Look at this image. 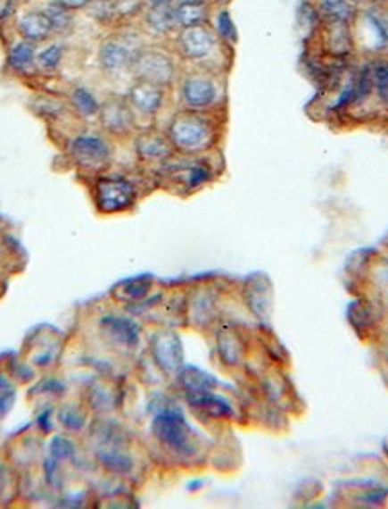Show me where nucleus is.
Listing matches in <instances>:
<instances>
[{
  "instance_id": "6",
  "label": "nucleus",
  "mask_w": 388,
  "mask_h": 509,
  "mask_svg": "<svg viewBox=\"0 0 388 509\" xmlns=\"http://www.w3.org/2000/svg\"><path fill=\"white\" fill-rule=\"evenodd\" d=\"M94 436V454L97 464L113 477H128L136 470V457L128 434L113 423H101Z\"/></svg>"
},
{
  "instance_id": "38",
  "label": "nucleus",
  "mask_w": 388,
  "mask_h": 509,
  "mask_svg": "<svg viewBox=\"0 0 388 509\" xmlns=\"http://www.w3.org/2000/svg\"><path fill=\"white\" fill-rule=\"evenodd\" d=\"M51 455L58 463L60 461H70L76 455V445L65 436H56L51 441Z\"/></svg>"
},
{
  "instance_id": "29",
  "label": "nucleus",
  "mask_w": 388,
  "mask_h": 509,
  "mask_svg": "<svg viewBox=\"0 0 388 509\" xmlns=\"http://www.w3.org/2000/svg\"><path fill=\"white\" fill-rule=\"evenodd\" d=\"M177 384L180 391L184 393V398H187V396H196V395L216 391L218 380L198 367L184 365L177 372Z\"/></svg>"
},
{
  "instance_id": "46",
  "label": "nucleus",
  "mask_w": 388,
  "mask_h": 509,
  "mask_svg": "<svg viewBox=\"0 0 388 509\" xmlns=\"http://www.w3.org/2000/svg\"><path fill=\"white\" fill-rule=\"evenodd\" d=\"M352 4H356L358 8H363V6H367V4H370V0H351Z\"/></svg>"
},
{
  "instance_id": "37",
  "label": "nucleus",
  "mask_w": 388,
  "mask_h": 509,
  "mask_svg": "<svg viewBox=\"0 0 388 509\" xmlns=\"http://www.w3.org/2000/svg\"><path fill=\"white\" fill-rule=\"evenodd\" d=\"M37 104H38V113L42 117H49V119H60L67 113V108H70L69 103L65 104L63 101H60L58 97L49 96V94H42L38 97Z\"/></svg>"
},
{
  "instance_id": "43",
  "label": "nucleus",
  "mask_w": 388,
  "mask_h": 509,
  "mask_svg": "<svg viewBox=\"0 0 388 509\" xmlns=\"http://www.w3.org/2000/svg\"><path fill=\"white\" fill-rule=\"evenodd\" d=\"M212 8H228L232 0H209Z\"/></svg>"
},
{
  "instance_id": "22",
  "label": "nucleus",
  "mask_w": 388,
  "mask_h": 509,
  "mask_svg": "<svg viewBox=\"0 0 388 509\" xmlns=\"http://www.w3.org/2000/svg\"><path fill=\"white\" fill-rule=\"evenodd\" d=\"M37 53H38L37 44L17 37V40H12L6 47L4 69L12 76H17L22 79L37 78L40 74L37 67Z\"/></svg>"
},
{
  "instance_id": "2",
  "label": "nucleus",
  "mask_w": 388,
  "mask_h": 509,
  "mask_svg": "<svg viewBox=\"0 0 388 509\" xmlns=\"http://www.w3.org/2000/svg\"><path fill=\"white\" fill-rule=\"evenodd\" d=\"M173 53L187 67H200L225 74L230 67L232 49L227 47L211 26L180 29L173 37Z\"/></svg>"
},
{
  "instance_id": "27",
  "label": "nucleus",
  "mask_w": 388,
  "mask_h": 509,
  "mask_svg": "<svg viewBox=\"0 0 388 509\" xmlns=\"http://www.w3.org/2000/svg\"><path fill=\"white\" fill-rule=\"evenodd\" d=\"M153 288H155V280L152 276L144 274V276H137V278H129V280L120 281L119 285H115L111 288L110 296L119 305L141 306L148 301Z\"/></svg>"
},
{
  "instance_id": "21",
  "label": "nucleus",
  "mask_w": 388,
  "mask_h": 509,
  "mask_svg": "<svg viewBox=\"0 0 388 509\" xmlns=\"http://www.w3.org/2000/svg\"><path fill=\"white\" fill-rule=\"evenodd\" d=\"M347 319L352 330L363 340H368L370 337L377 338L383 331V306L381 303L370 297H361L354 301L349 308Z\"/></svg>"
},
{
  "instance_id": "13",
  "label": "nucleus",
  "mask_w": 388,
  "mask_h": 509,
  "mask_svg": "<svg viewBox=\"0 0 388 509\" xmlns=\"http://www.w3.org/2000/svg\"><path fill=\"white\" fill-rule=\"evenodd\" d=\"M97 333L115 351L132 353L139 347L143 330L137 321L120 313H104L97 321Z\"/></svg>"
},
{
  "instance_id": "9",
  "label": "nucleus",
  "mask_w": 388,
  "mask_h": 509,
  "mask_svg": "<svg viewBox=\"0 0 388 509\" xmlns=\"http://www.w3.org/2000/svg\"><path fill=\"white\" fill-rule=\"evenodd\" d=\"M352 33L358 54L367 58L388 56V12L384 6L367 4L359 8Z\"/></svg>"
},
{
  "instance_id": "31",
  "label": "nucleus",
  "mask_w": 388,
  "mask_h": 509,
  "mask_svg": "<svg viewBox=\"0 0 388 509\" xmlns=\"http://www.w3.org/2000/svg\"><path fill=\"white\" fill-rule=\"evenodd\" d=\"M67 56V46L60 40H49L42 46H38V53H37V67L40 71V74H56Z\"/></svg>"
},
{
  "instance_id": "12",
  "label": "nucleus",
  "mask_w": 388,
  "mask_h": 509,
  "mask_svg": "<svg viewBox=\"0 0 388 509\" xmlns=\"http://www.w3.org/2000/svg\"><path fill=\"white\" fill-rule=\"evenodd\" d=\"M97 122L101 132L111 141H126L134 139L139 132V119L129 106L126 96L111 94L101 101V108L97 113Z\"/></svg>"
},
{
  "instance_id": "35",
  "label": "nucleus",
  "mask_w": 388,
  "mask_h": 509,
  "mask_svg": "<svg viewBox=\"0 0 388 509\" xmlns=\"http://www.w3.org/2000/svg\"><path fill=\"white\" fill-rule=\"evenodd\" d=\"M58 421L67 432L78 434L87 427L88 407L85 404H78V402L63 404L58 411Z\"/></svg>"
},
{
  "instance_id": "42",
  "label": "nucleus",
  "mask_w": 388,
  "mask_h": 509,
  "mask_svg": "<svg viewBox=\"0 0 388 509\" xmlns=\"http://www.w3.org/2000/svg\"><path fill=\"white\" fill-rule=\"evenodd\" d=\"M377 340L381 342V349H383V355H384V360L388 362V328H386V330L383 328V331H381V335L377 337Z\"/></svg>"
},
{
  "instance_id": "17",
  "label": "nucleus",
  "mask_w": 388,
  "mask_h": 509,
  "mask_svg": "<svg viewBox=\"0 0 388 509\" xmlns=\"http://www.w3.org/2000/svg\"><path fill=\"white\" fill-rule=\"evenodd\" d=\"M214 351L225 369L235 371L246 363L250 344L243 330L234 324H221L214 331Z\"/></svg>"
},
{
  "instance_id": "16",
  "label": "nucleus",
  "mask_w": 388,
  "mask_h": 509,
  "mask_svg": "<svg viewBox=\"0 0 388 509\" xmlns=\"http://www.w3.org/2000/svg\"><path fill=\"white\" fill-rule=\"evenodd\" d=\"M315 38L317 51L324 58L336 62H351L358 54L352 26L320 24V28L315 31Z\"/></svg>"
},
{
  "instance_id": "3",
  "label": "nucleus",
  "mask_w": 388,
  "mask_h": 509,
  "mask_svg": "<svg viewBox=\"0 0 388 509\" xmlns=\"http://www.w3.org/2000/svg\"><path fill=\"white\" fill-rule=\"evenodd\" d=\"M175 87L180 108L221 112L227 104L225 74L186 65V69L180 71Z\"/></svg>"
},
{
  "instance_id": "1",
  "label": "nucleus",
  "mask_w": 388,
  "mask_h": 509,
  "mask_svg": "<svg viewBox=\"0 0 388 509\" xmlns=\"http://www.w3.org/2000/svg\"><path fill=\"white\" fill-rule=\"evenodd\" d=\"M166 134L178 155H209L223 139L225 117L221 112L180 108L168 121Z\"/></svg>"
},
{
  "instance_id": "25",
  "label": "nucleus",
  "mask_w": 388,
  "mask_h": 509,
  "mask_svg": "<svg viewBox=\"0 0 388 509\" xmlns=\"http://www.w3.org/2000/svg\"><path fill=\"white\" fill-rule=\"evenodd\" d=\"M141 28H143V33L152 38H157V40L173 38L180 31L178 22H177L175 6L146 8L141 17Z\"/></svg>"
},
{
  "instance_id": "7",
  "label": "nucleus",
  "mask_w": 388,
  "mask_h": 509,
  "mask_svg": "<svg viewBox=\"0 0 388 509\" xmlns=\"http://www.w3.org/2000/svg\"><path fill=\"white\" fill-rule=\"evenodd\" d=\"M144 38L137 31H113L97 46V67L108 78H119L132 72L137 53L144 47Z\"/></svg>"
},
{
  "instance_id": "47",
  "label": "nucleus",
  "mask_w": 388,
  "mask_h": 509,
  "mask_svg": "<svg viewBox=\"0 0 388 509\" xmlns=\"http://www.w3.org/2000/svg\"><path fill=\"white\" fill-rule=\"evenodd\" d=\"M388 0H370V4H377V6H386Z\"/></svg>"
},
{
  "instance_id": "15",
  "label": "nucleus",
  "mask_w": 388,
  "mask_h": 509,
  "mask_svg": "<svg viewBox=\"0 0 388 509\" xmlns=\"http://www.w3.org/2000/svg\"><path fill=\"white\" fill-rule=\"evenodd\" d=\"M148 355L157 363V367L168 376H177V372L186 365V353L180 335L175 330L164 328L152 335Z\"/></svg>"
},
{
  "instance_id": "49",
  "label": "nucleus",
  "mask_w": 388,
  "mask_h": 509,
  "mask_svg": "<svg viewBox=\"0 0 388 509\" xmlns=\"http://www.w3.org/2000/svg\"><path fill=\"white\" fill-rule=\"evenodd\" d=\"M384 8H386V12H388V3H386V6H384Z\"/></svg>"
},
{
  "instance_id": "33",
  "label": "nucleus",
  "mask_w": 388,
  "mask_h": 509,
  "mask_svg": "<svg viewBox=\"0 0 388 509\" xmlns=\"http://www.w3.org/2000/svg\"><path fill=\"white\" fill-rule=\"evenodd\" d=\"M212 31L216 33V37L234 51V47L239 42V33H237V26L232 19V13L228 8H212V15H211V24Z\"/></svg>"
},
{
  "instance_id": "8",
  "label": "nucleus",
  "mask_w": 388,
  "mask_h": 509,
  "mask_svg": "<svg viewBox=\"0 0 388 509\" xmlns=\"http://www.w3.org/2000/svg\"><path fill=\"white\" fill-rule=\"evenodd\" d=\"M92 196L101 214L129 213L141 198L139 184L126 173H101L94 179Z\"/></svg>"
},
{
  "instance_id": "11",
  "label": "nucleus",
  "mask_w": 388,
  "mask_h": 509,
  "mask_svg": "<svg viewBox=\"0 0 388 509\" xmlns=\"http://www.w3.org/2000/svg\"><path fill=\"white\" fill-rule=\"evenodd\" d=\"M132 78L159 85L162 88H173L180 76V67L173 51L155 46H144L132 65Z\"/></svg>"
},
{
  "instance_id": "20",
  "label": "nucleus",
  "mask_w": 388,
  "mask_h": 509,
  "mask_svg": "<svg viewBox=\"0 0 388 509\" xmlns=\"http://www.w3.org/2000/svg\"><path fill=\"white\" fill-rule=\"evenodd\" d=\"M243 301L259 322H268L274 310V290L270 280L263 274L248 278L243 285Z\"/></svg>"
},
{
  "instance_id": "45",
  "label": "nucleus",
  "mask_w": 388,
  "mask_h": 509,
  "mask_svg": "<svg viewBox=\"0 0 388 509\" xmlns=\"http://www.w3.org/2000/svg\"><path fill=\"white\" fill-rule=\"evenodd\" d=\"M4 488H6V475H4L3 470H0V495H3V493L6 491Z\"/></svg>"
},
{
  "instance_id": "41",
  "label": "nucleus",
  "mask_w": 388,
  "mask_h": 509,
  "mask_svg": "<svg viewBox=\"0 0 388 509\" xmlns=\"http://www.w3.org/2000/svg\"><path fill=\"white\" fill-rule=\"evenodd\" d=\"M146 8H162V6H175L177 0H144Z\"/></svg>"
},
{
  "instance_id": "23",
  "label": "nucleus",
  "mask_w": 388,
  "mask_h": 509,
  "mask_svg": "<svg viewBox=\"0 0 388 509\" xmlns=\"http://www.w3.org/2000/svg\"><path fill=\"white\" fill-rule=\"evenodd\" d=\"M13 22H15L17 37L29 40L37 46H42V44H45L56 37L54 28L51 24V19L42 10V6L26 8L24 12H19V15L15 17Z\"/></svg>"
},
{
  "instance_id": "44",
  "label": "nucleus",
  "mask_w": 388,
  "mask_h": 509,
  "mask_svg": "<svg viewBox=\"0 0 388 509\" xmlns=\"http://www.w3.org/2000/svg\"><path fill=\"white\" fill-rule=\"evenodd\" d=\"M177 4H211L209 0H177Z\"/></svg>"
},
{
  "instance_id": "14",
  "label": "nucleus",
  "mask_w": 388,
  "mask_h": 509,
  "mask_svg": "<svg viewBox=\"0 0 388 509\" xmlns=\"http://www.w3.org/2000/svg\"><path fill=\"white\" fill-rule=\"evenodd\" d=\"M134 154L141 166L153 170L177 155L166 130H161L157 126H146L134 136Z\"/></svg>"
},
{
  "instance_id": "19",
  "label": "nucleus",
  "mask_w": 388,
  "mask_h": 509,
  "mask_svg": "<svg viewBox=\"0 0 388 509\" xmlns=\"http://www.w3.org/2000/svg\"><path fill=\"white\" fill-rule=\"evenodd\" d=\"M126 99L129 106L134 108L137 119H155L166 108L168 103V88L159 85L134 79L126 90Z\"/></svg>"
},
{
  "instance_id": "32",
  "label": "nucleus",
  "mask_w": 388,
  "mask_h": 509,
  "mask_svg": "<svg viewBox=\"0 0 388 509\" xmlns=\"http://www.w3.org/2000/svg\"><path fill=\"white\" fill-rule=\"evenodd\" d=\"M372 76V97L377 108L388 112V56L368 58Z\"/></svg>"
},
{
  "instance_id": "36",
  "label": "nucleus",
  "mask_w": 388,
  "mask_h": 509,
  "mask_svg": "<svg viewBox=\"0 0 388 509\" xmlns=\"http://www.w3.org/2000/svg\"><path fill=\"white\" fill-rule=\"evenodd\" d=\"M42 10L51 19V24L54 28V35L56 37L67 35V33H70L74 29V24H76L74 12L67 10L63 4L58 3V0H47V3L42 4Z\"/></svg>"
},
{
  "instance_id": "40",
  "label": "nucleus",
  "mask_w": 388,
  "mask_h": 509,
  "mask_svg": "<svg viewBox=\"0 0 388 509\" xmlns=\"http://www.w3.org/2000/svg\"><path fill=\"white\" fill-rule=\"evenodd\" d=\"M60 4H63L67 10L70 12H83V10H88L92 6L94 0H58Z\"/></svg>"
},
{
  "instance_id": "4",
  "label": "nucleus",
  "mask_w": 388,
  "mask_h": 509,
  "mask_svg": "<svg viewBox=\"0 0 388 509\" xmlns=\"http://www.w3.org/2000/svg\"><path fill=\"white\" fill-rule=\"evenodd\" d=\"M159 186L177 196H191L216 180L218 170L209 155H175L155 170Z\"/></svg>"
},
{
  "instance_id": "24",
  "label": "nucleus",
  "mask_w": 388,
  "mask_h": 509,
  "mask_svg": "<svg viewBox=\"0 0 388 509\" xmlns=\"http://www.w3.org/2000/svg\"><path fill=\"white\" fill-rule=\"evenodd\" d=\"M122 404V389L111 378H95L87 389L85 405L99 414H108Z\"/></svg>"
},
{
  "instance_id": "48",
  "label": "nucleus",
  "mask_w": 388,
  "mask_h": 509,
  "mask_svg": "<svg viewBox=\"0 0 388 509\" xmlns=\"http://www.w3.org/2000/svg\"><path fill=\"white\" fill-rule=\"evenodd\" d=\"M19 3H28V0H19Z\"/></svg>"
},
{
  "instance_id": "28",
  "label": "nucleus",
  "mask_w": 388,
  "mask_h": 509,
  "mask_svg": "<svg viewBox=\"0 0 388 509\" xmlns=\"http://www.w3.org/2000/svg\"><path fill=\"white\" fill-rule=\"evenodd\" d=\"M322 24H347L358 17L359 8L352 4L351 0H311Z\"/></svg>"
},
{
  "instance_id": "39",
  "label": "nucleus",
  "mask_w": 388,
  "mask_h": 509,
  "mask_svg": "<svg viewBox=\"0 0 388 509\" xmlns=\"http://www.w3.org/2000/svg\"><path fill=\"white\" fill-rule=\"evenodd\" d=\"M19 0H0V26L15 21L19 15Z\"/></svg>"
},
{
  "instance_id": "10",
  "label": "nucleus",
  "mask_w": 388,
  "mask_h": 509,
  "mask_svg": "<svg viewBox=\"0 0 388 509\" xmlns=\"http://www.w3.org/2000/svg\"><path fill=\"white\" fill-rule=\"evenodd\" d=\"M67 155L79 171L97 177L110 168L113 145L103 132H79L69 139Z\"/></svg>"
},
{
  "instance_id": "30",
  "label": "nucleus",
  "mask_w": 388,
  "mask_h": 509,
  "mask_svg": "<svg viewBox=\"0 0 388 509\" xmlns=\"http://www.w3.org/2000/svg\"><path fill=\"white\" fill-rule=\"evenodd\" d=\"M67 103L70 110L83 121H97L101 99L87 85H72L67 90Z\"/></svg>"
},
{
  "instance_id": "26",
  "label": "nucleus",
  "mask_w": 388,
  "mask_h": 509,
  "mask_svg": "<svg viewBox=\"0 0 388 509\" xmlns=\"http://www.w3.org/2000/svg\"><path fill=\"white\" fill-rule=\"evenodd\" d=\"M186 402L200 420L227 421L235 416L232 404L227 398L219 396L216 391L196 395V396H187Z\"/></svg>"
},
{
  "instance_id": "34",
  "label": "nucleus",
  "mask_w": 388,
  "mask_h": 509,
  "mask_svg": "<svg viewBox=\"0 0 388 509\" xmlns=\"http://www.w3.org/2000/svg\"><path fill=\"white\" fill-rule=\"evenodd\" d=\"M175 13H177V22L180 29L209 26L212 6L211 4H175Z\"/></svg>"
},
{
  "instance_id": "18",
  "label": "nucleus",
  "mask_w": 388,
  "mask_h": 509,
  "mask_svg": "<svg viewBox=\"0 0 388 509\" xmlns=\"http://www.w3.org/2000/svg\"><path fill=\"white\" fill-rule=\"evenodd\" d=\"M219 315V292L214 287L202 285L194 287L186 296V322L198 328L209 330Z\"/></svg>"
},
{
  "instance_id": "5",
  "label": "nucleus",
  "mask_w": 388,
  "mask_h": 509,
  "mask_svg": "<svg viewBox=\"0 0 388 509\" xmlns=\"http://www.w3.org/2000/svg\"><path fill=\"white\" fill-rule=\"evenodd\" d=\"M152 436L155 443L177 461H193L202 450L200 436L177 407H164L153 416Z\"/></svg>"
}]
</instances>
